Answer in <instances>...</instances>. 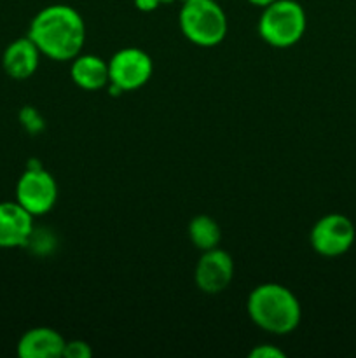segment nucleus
Here are the masks:
<instances>
[{
    "label": "nucleus",
    "mask_w": 356,
    "mask_h": 358,
    "mask_svg": "<svg viewBox=\"0 0 356 358\" xmlns=\"http://www.w3.org/2000/svg\"><path fill=\"white\" fill-rule=\"evenodd\" d=\"M161 2H163V3H173V2H177V0H161Z\"/></svg>",
    "instance_id": "obj_19"
},
{
    "label": "nucleus",
    "mask_w": 356,
    "mask_h": 358,
    "mask_svg": "<svg viewBox=\"0 0 356 358\" xmlns=\"http://www.w3.org/2000/svg\"><path fill=\"white\" fill-rule=\"evenodd\" d=\"M133 3L142 13H154L163 2L161 0H133Z\"/></svg>",
    "instance_id": "obj_17"
},
{
    "label": "nucleus",
    "mask_w": 356,
    "mask_h": 358,
    "mask_svg": "<svg viewBox=\"0 0 356 358\" xmlns=\"http://www.w3.org/2000/svg\"><path fill=\"white\" fill-rule=\"evenodd\" d=\"M66 339L52 327L28 329L16 346L20 358H61Z\"/></svg>",
    "instance_id": "obj_11"
},
{
    "label": "nucleus",
    "mask_w": 356,
    "mask_h": 358,
    "mask_svg": "<svg viewBox=\"0 0 356 358\" xmlns=\"http://www.w3.org/2000/svg\"><path fill=\"white\" fill-rule=\"evenodd\" d=\"M34 231V215L16 199L0 203V248L27 247Z\"/></svg>",
    "instance_id": "obj_9"
},
{
    "label": "nucleus",
    "mask_w": 356,
    "mask_h": 358,
    "mask_svg": "<svg viewBox=\"0 0 356 358\" xmlns=\"http://www.w3.org/2000/svg\"><path fill=\"white\" fill-rule=\"evenodd\" d=\"M152 72L154 62L149 52L140 48H122L108 59V87L112 94L140 90L149 83Z\"/></svg>",
    "instance_id": "obj_6"
},
{
    "label": "nucleus",
    "mask_w": 356,
    "mask_h": 358,
    "mask_svg": "<svg viewBox=\"0 0 356 358\" xmlns=\"http://www.w3.org/2000/svg\"><path fill=\"white\" fill-rule=\"evenodd\" d=\"M28 37L40 55L54 62H70L86 44V23L77 9L66 3H51L30 21Z\"/></svg>",
    "instance_id": "obj_1"
},
{
    "label": "nucleus",
    "mask_w": 356,
    "mask_h": 358,
    "mask_svg": "<svg viewBox=\"0 0 356 358\" xmlns=\"http://www.w3.org/2000/svg\"><path fill=\"white\" fill-rule=\"evenodd\" d=\"M248 317L262 331L274 336L292 334L300 324L302 308L288 287L281 283H260L246 299Z\"/></svg>",
    "instance_id": "obj_2"
},
{
    "label": "nucleus",
    "mask_w": 356,
    "mask_h": 358,
    "mask_svg": "<svg viewBox=\"0 0 356 358\" xmlns=\"http://www.w3.org/2000/svg\"><path fill=\"white\" fill-rule=\"evenodd\" d=\"M178 27L188 42L213 48L225 38L229 24L218 0H181Z\"/></svg>",
    "instance_id": "obj_3"
},
{
    "label": "nucleus",
    "mask_w": 356,
    "mask_h": 358,
    "mask_svg": "<svg viewBox=\"0 0 356 358\" xmlns=\"http://www.w3.org/2000/svg\"><path fill=\"white\" fill-rule=\"evenodd\" d=\"M307 28L306 9L297 0H274L262 7L257 30L272 48H292L304 37Z\"/></svg>",
    "instance_id": "obj_4"
},
{
    "label": "nucleus",
    "mask_w": 356,
    "mask_h": 358,
    "mask_svg": "<svg viewBox=\"0 0 356 358\" xmlns=\"http://www.w3.org/2000/svg\"><path fill=\"white\" fill-rule=\"evenodd\" d=\"M16 201L34 217L45 215L58 201V184L40 161H30L16 184Z\"/></svg>",
    "instance_id": "obj_5"
},
{
    "label": "nucleus",
    "mask_w": 356,
    "mask_h": 358,
    "mask_svg": "<svg viewBox=\"0 0 356 358\" xmlns=\"http://www.w3.org/2000/svg\"><path fill=\"white\" fill-rule=\"evenodd\" d=\"M248 2L251 3V6H257V7H265V6H269V3H272L274 2V0H248Z\"/></svg>",
    "instance_id": "obj_18"
},
{
    "label": "nucleus",
    "mask_w": 356,
    "mask_h": 358,
    "mask_svg": "<svg viewBox=\"0 0 356 358\" xmlns=\"http://www.w3.org/2000/svg\"><path fill=\"white\" fill-rule=\"evenodd\" d=\"M17 117H20V122L24 128V131H28L30 135H38V133L44 131L45 128L44 117H42L40 112H38L35 107H31V105H27V107L21 108Z\"/></svg>",
    "instance_id": "obj_14"
},
{
    "label": "nucleus",
    "mask_w": 356,
    "mask_h": 358,
    "mask_svg": "<svg viewBox=\"0 0 356 358\" xmlns=\"http://www.w3.org/2000/svg\"><path fill=\"white\" fill-rule=\"evenodd\" d=\"M40 51L30 37H20L10 42L2 55V69L10 79L27 80L37 72Z\"/></svg>",
    "instance_id": "obj_10"
},
{
    "label": "nucleus",
    "mask_w": 356,
    "mask_h": 358,
    "mask_svg": "<svg viewBox=\"0 0 356 358\" xmlns=\"http://www.w3.org/2000/svg\"><path fill=\"white\" fill-rule=\"evenodd\" d=\"M355 224L342 213H327L316 220L309 234L313 250L321 257H341L353 247Z\"/></svg>",
    "instance_id": "obj_7"
},
{
    "label": "nucleus",
    "mask_w": 356,
    "mask_h": 358,
    "mask_svg": "<svg viewBox=\"0 0 356 358\" xmlns=\"http://www.w3.org/2000/svg\"><path fill=\"white\" fill-rule=\"evenodd\" d=\"M250 358H285V352L274 345H257L248 353Z\"/></svg>",
    "instance_id": "obj_16"
},
{
    "label": "nucleus",
    "mask_w": 356,
    "mask_h": 358,
    "mask_svg": "<svg viewBox=\"0 0 356 358\" xmlns=\"http://www.w3.org/2000/svg\"><path fill=\"white\" fill-rule=\"evenodd\" d=\"M70 77L73 83L86 91H98L108 86L110 77H108V62L96 55H82L72 59L70 66Z\"/></svg>",
    "instance_id": "obj_12"
},
{
    "label": "nucleus",
    "mask_w": 356,
    "mask_h": 358,
    "mask_svg": "<svg viewBox=\"0 0 356 358\" xmlns=\"http://www.w3.org/2000/svg\"><path fill=\"white\" fill-rule=\"evenodd\" d=\"M194 280L201 292L209 296L223 292L234 280V259L220 247L202 252L195 264Z\"/></svg>",
    "instance_id": "obj_8"
},
{
    "label": "nucleus",
    "mask_w": 356,
    "mask_h": 358,
    "mask_svg": "<svg viewBox=\"0 0 356 358\" xmlns=\"http://www.w3.org/2000/svg\"><path fill=\"white\" fill-rule=\"evenodd\" d=\"M187 233L194 247H198L201 252L216 248L222 241V229H220L218 222L213 217L205 215V213L195 215L188 222Z\"/></svg>",
    "instance_id": "obj_13"
},
{
    "label": "nucleus",
    "mask_w": 356,
    "mask_h": 358,
    "mask_svg": "<svg viewBox=\"0 0 356 358\" xmlns=\"http://www.w3.org/2000/svg\"><path fill=\"white\" fill-rule=\"evenodd\" d=\"M63 357L65 358H91L93 357V350L82 339H70L66 341L65 350H63Z\"/></svg>",
    "instance_id": "obj_15"
}]
</instances>
